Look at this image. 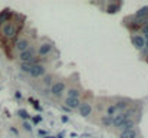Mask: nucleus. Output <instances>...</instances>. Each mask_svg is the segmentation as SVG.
I'll return each mask as SVG.
<instances>
[{
    "instance_id": "nucleus-1",
    "label": "nucleus",
    "mask_w": 148,
    "mask_h": 138,
    "mask_svg": "<svg viewBox=\"0 0 148 138\" xmlns=\"http://www.w3.org/2000/svg\"><path fill=\"white\" fill-rule=\"evenodd\" d=\"M17 33H19V26H17V23L9 20L7 23L1 25V35H3L6 39H9V41L16 39Z\"/></svg>"
},
{
    "instance_id": "nucleus-2",
    "label": "nucleus",
    "mask_w": 148,
    "mask_h": 138,
    "mask_svg": "<svg viewBox=\"0 0 148 138\" xmlns=\"http://www.w3.org/2000/svg\"><path fill=\"white\" fill-rule=\"evenodd\" d=\"M36 59H38V58H36V49H35L33 46H30V47L26 49L25 52L19 53V60H20V63L33 62V60H36Z\"/></svg>"
},
{
    "instance_id": "nucleus-3",
    "label": "nucleus",
    "mask_w": 148,
    "mask_h": 138,
    "mask_svg": "<svg viewBox=\"0 0 148 138\" xmlns=\"http://www.w3.org/2000/svg\"><path fill=\"white\" fill-rule=\"evenodd\" d=\"M66 89V84L63 81H58V82H53L50 85V95L55 96V98H59Z\"/></svg>"
},
{
    "instance_id": "nucleus-4",
    "label": "nucleus",
    "mask_w": 148,
    "mask_h": 138,
    "mask_svg": "<svg viewBox=\"0 0 148 138\" xmlns=\"http://www.w3.org/2000/svg\"><path fill=\"white\" fill-rule=\"evenodd\" d=\"M32 46L30 43V41L27 39V38H19L17 41H16V43H14V49L19 52V53H22V52H25L26 49H29Z\"/></svg>"
},
{
    "instance_id": "nucleus-5",
    "label": "nucleus",
    "mask_w": 148,
    "mask_h": 138,
    "mask_svg": "<svg viewBox=\"0 0 148 138\" xmlns=\"http://www.w3.org/2000/svg\"><path fill=\"white\" fill-rule=\"evenodd\" d=\"M45 73H46V68H45L43 65H40V63L33 65L32 71L29 72V75H30L32 78H42V76H45Z\"/></svg>"
},
{
    "instance_id": "nucleus-6",
    "label": "nucleus",
    "mask_w": 148,
    "mask_h": 138,
    "mask_svg": "<svg viewBox=\"0 0 148 138\" xmlns=\"http://www.w3.org/2000/svg\"><path fill=\"white\" fill-rule=\"evenodd\" d=\"M52 49H53V43L52 42H42L39 45V47H38L36 53L39 56H48L50 52H52Z\"/></svg>"
},
{
    "instance_id": "nucleus-7",
    "label": "nucleus",
    "mask_w": 148,
    "mask_h": 138,
    "mask_svg": "<svg viewBox=\"0 0 148 138\" xmlns=\"http://www.w3.org/2000/svg\"><path fill=\"white\" fill-rule=\"evenodd\" d=\"M79 115L84 117V118H88L91 114H92V104L91 102H81L79 105Z\"/></svg>"
},
{
    "instance_id": "nucleus-8",
    "label": "nucleus",
    "mask_w": 148,
    "mask_h": 138,
    "mask_svg": "<svg viewBox=\"0 0 148 138\" xmlns=\"http://www.w3.org/2000/svg\"><path fill=\"white\" fill-rule=\"evenodd\" d=\"M127 119H128V117H127L125 112H116V114L112 117V127L118 130V127H119L124 121H127Z\"/></svg>"
},
{
    "instance_id": "nucleus-9",
    "label": "nucleus",
    "mask_w": 148,
    "mask_h": 138,
    "mask_svg": "<svg viewBox=\"0 0 148 138\" xmlns=\"http://www.w3.org/2000/svg\"><path fill=\"white\" fill-rule=\"evenodd\" d=\"M131 42H132V45H134V47H135L137 50H144L145 41H144L143 35H134V36L131 38Z\"/></svg>"
},
{
    "instance_id": "nucleus-10",
    "label": "nucleus",
    "mask_w": 148,
    "mask_h": 138,
    "mask_svg": "<svg viewBox=\"0 0 148 138\" xmlns=\"http://www.w3.org/2000/svg\"><path fill=\"white\" fill-rule=\"evenodd\" d=\"M81 105V99H76V98H65L63 101V106H66L68 109H76L79 108Z\"/></svg>"
},
{
    "instance_id": "nucleus-11",
    "label": "nucleus",
    "mask_w": 148,
    "mask_h": 138,
    "mask_svg": "<svg viewBox=\"0 0 148 138\" xmlns=\"http://www.w3.org/2000/svg\"><path fill=\"white\" fill-rule=\"evenodd\" d=\"M114 106H115V111L116 112H125L130 108V102H128V99H118L114 104Z\"/></svg>"
},
{
    "instance_id": "nucleus-12",
    "label": "nucleus",
    "mask_w": 148,
    "mask_h": 138,
    "mask_svg": "<svg viewBox=\"0 0 148 138\" xmlns=\"http://www.w3.org/2000/svg\"><path fill=\"white\" fill-rule=\"evenodd\" d=\"M135 125H137V122H135L132 118H128L127 121H124V122L118 127V130H119V133H121V131H128V130H134Z\"/></svg>"
},
{
    "instance_id": "nucleus-13",
    "label": "nucleus",
    "mask_w": 148,
    "mask_h": 138,
    "mask_svg": "<svg viewBox=\"0 0 148 138\" xmlns=\"http://www.w3.org/2000/svg\"><path fill=\"white\" fill-rule=\"evenodd\" d=\"M119 138H138V131H137V128L128 130V131H121Z\"/></svg>"
},
{
    "instance_id": "nucleus-14",
    "label": "nucleus",
    "mask_w": 148,
    "mask_h": 138,
    "mask_svg": "<svg viewBox=\"0 0 148 138\" xmlns=\"http://www.w3.org/2000/svg\"><path fill=\"white\" fill-rule=\"evenodd\" d=\"M66 98H76V99H81V89H79V88H75V87L69 88V89L66 91Z\"/></svg>"
},
{
    "instance_id": "nucleus-15",
    "label": "nucleus",
    "mask_w": 148,
    "mask_h": 138,
    "mask_svg": "<svg viewBox=\"0 0 148 138\" xmlns=\"http://www.w3.org/2000/svg\"><path fill=\"white\" fill-rule=\"evenodd\" d=\"M13 16V13L9 10V9H6V10H3L1 13H0V25H4V23H7L9 20H10V17Z\"/></svg>"
},
{
    "instance_id": "nucleus-16",
    "label": "nucleus",
    "mask_w": 148,
    "mask_h": 138,
    "mask_svg": "<svg viewBox=\"0 0 148 138\" xmlns=\"http://www.w3.org/2000/svg\"><path fill=\"white\" fill-rule=\"evenodd\" d=\"M36 60H38V59H36ZM36 60H33V62H27V63H20L19 69H20L22 72H25V73H27V75H29V72L32 71L33 65H36V63H38Z\"/></svg>"
},
{
    "instance_id": "nucleus-17",
    "label": "nucleus",
    "mask_w": 148,
    "mask_h": 138,
    "mask_svg": "<svg viewBox=\"0 0 148 138\" xmlns=\"http://www.w3.org/2000/svg\"><path fill=\"white\" fill-rule=\"evenodd\" d=\"M134 17H137V19H143V17H148V6H144V7L138 9V10L135 12Z\"/></svg>"
},
{
    "instance_id": "nucleus-18",
    "label": "nucleus",
    "mask_w": 148,
    "mask_h": 138,
    "mask_svg": "<svg viewBox=\"0 0 148 138\" xmlns=\"http://www.w3.org/2000/svg\"><path fill=\"white\" fill-rule=\"evenodd\" d=\"M119 9H121V3H111L109 6H108V9H106V12L108 13H116V12H119Z\"/></svg>"
},
{
    "instance_id": "nucleus-19",
    "label": "nucleus",
    "mask_w": 148,
    "mask_h": 138,
    "mask_svg": "<svg viewBox=\"0 0 148 138\" xmlns=\"http://www.w3.org/2000/svg\"><path fill=\"white\" fill-rule=\"evenodd\" d=\"M101 122H102L105 127H111V125H112V117H106V115H103V117L101 118Z\"/></svg>"
},
{
    "instance_id": "nucleus-20",
    "label": "nucleus",
    "mask_w": 148,
    "mask_h": 138,
    "mask_svg": "<svg viewBox=\"0 0 148 138\" xmlns=\"http://www.w3.org/2000/svg\"><path fill=\"white\" fill-rule=\"evenodd\" d=\"M17 114H19V117H20V118H23V119H26V121L30 118V114H29L26 109H19V111H17Z\"/></svg>"
},
{
    "instance_id": "nucleus-21",
    "label": "nucleus",
    "mask_w": 148,
    "mask_h": 138,
    "mask_svg": "<svg viewBox=\"0 0 148 138\" xmlns=\"http://www.w3.org/2000/svg\"><path fill=\"white\" fill-rule=\"evenodd\" d=\"M23 128H25L26 131H30V133H32V124H30L29 121H25V122H23Z\"/></svg>"
},
{
    "instance_id": "nucleus-22",
    "label": "nucleus",
    "mask_w": 148,
    "mask_h": 138,
    "mask_svg": "<svg viewBox=\"0 0 148 138\" xmlns=\"http://www.w3.org/2000/svg\"><path fill=\"white\" fill-rule=\"evenodd\" d=\"M141 33H143V35H148V22L141 27Z\"/></svg>"
},
{
    "instance_id": "nucleus-23",
    "label": "nucleus",
    "mask_w": 148,
    "mask_h": 138,
    "mask_svg": "<svg viewBox=\"0 0 148 138\" xmlns=\"http://www.w3.org/2000/svg\"><path fill=\"white\" fill-rule=\"evenodd\" d=\"M50 81H52V76H45V78H43V84H45V85H50Z\"/></svg>"
},
{
    "instance_id": "nucleus-24",
    "label": "nucleus",
    "mask_w": 148,
    "mask_h": 138,
    "mask_svg": "<svg viewBox=\"0 0 148 138\" xmlns=\"http://www.w3.org/2000/svg\"><path fill=\"white\" fill-rule=\"evenodd\" d=\"M68 119H69V118H68V117H65V115H63V117H62V121H63V122H68Z\"/></svg>"
},
{
    "instance_id": "nucleus-25",
    "label": "nucleus",
    "mask_w": 148,
    "mask_h": 138,
    "mask_svg": "<svg viewBox=\"0 0 148 138\" xmlns=\"http://www.w3.org/2000/svg\"><path fill=\"white\" fill-rule=\"evenodd\" d=\"M16 98H22V93L20 92H16Z\"/></svg>"
},
{
    "instance_id": "nucleus-26",
    "label": "nucleus",
    "mask_w": 148,
    "mask_h": 138,
    "mask_svg": "<svg viewBox=\"0 0 148 138\" xmlns=\"http://www.w3.org/2000/svg\"><path fill=\"white\" fill-rule=\"evenodd\" d=\"M145 55H147V56H148V52H147V53H145Z\"/></svg>"
}]
</instances>
